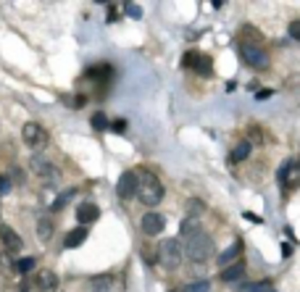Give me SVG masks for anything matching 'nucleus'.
<instances>
[{"label":"nucleus","mask_w":300,"mask_h":292,"mask_svg":"<svg viewBox=\"0 0 300 292\" xmlns=\"http://www.w3.org/2000/svg\"><path fill=\"white\" fill-rule=\"evenodd\" d=\"M282 256H284V258H290V256H292V248H290V242H287L284 248H282Z\"/></svg>","instance_id":"35"},{"label":"nucleus","mask_w":300,"mask_h":292,"mask_svg":"<svg viewBox=\"0 0 300 292\" xmlns=\"http://www.w3.org/2000/svg\"><path fill=\"white\" fill-rule=\"evenodd\" d=\"M243 248H245L243 239H234V242H232L224 253H219V256H216V263H219V266H229V263H234L240 256H243Z\"/></svg>","instance_id":"13"},{"label":"nucleus","mask_w":300,"mask_h":292,"mask_svg":"<svg viewBox=\"0 0 300 292\" xmlns=\"http://www.w3.org/2000/svg\"><path fill=\"white\" fill-rule=\"evenodd\" d=\"M295 168V161H284V166L279 168V174H277V179H279V184H287L290 182V171Z\"/></svg>","instance_id":"22"},{"label":"nucleus","mask_w":300,"mask_h":292,"mask_svg":"<svg viewBox=\"0 0 300 292\" xmlns=\"http://www.w3.org/2000/svg\"><path fill=\"white\" fill-rule=\"evenodd\" d=\"M124 11H127V16H132V18H142V8L137 3H127V5H124Z\"/></svg>","instance_id":"27"},{"label":"nucleus","mask_w":300,"mask_h":292,"mask_svg":"<svg viewBox=\"0 0 300 292\" xmlns=\"http://www.w3.org/2000/svg\"><path fill=\"white\" fill-rule=\"evenodd\" d=\"M134 198L140 200L142 205H148V208H155V205L164 200V184H161V179L155 177L153 171H137V192Z\"/></svg>","instance_id":"1"},{"label":"nucleus","mask_w":300,"mask_h":292,"mask_svg":"<svg viewBox=\"0 0 300 292\" xmlns=\"http://www.w3.org/2000/svg\"><path fill=\"white\" fill-rule=\"evenodd\" d=\"M182 250H185V256L190 258L192 263H206L208 258L213 256V237L203 229H195L185 237Z\"/></svg>","instance_id":"2"},{"label":"nucleus","mask_w":300,"mask_h":292,"mask_svg":"<svg viewBox=\"0 0 300 292\" xmlns=\"http://www.w3.org/2000/svg\"><path fill=\"white\" fill-rule=\"evenodd\" d=\"M155 261L164 266L166 271H177L182 263V245L179 239H164L155 250Z\"/></svg>","instance_id":"3"},{"label":"nucleus","mask_w":300,"mask_h":292,"mask_svg":"<svg viewBox=\"0 0 300 292\" xmlns=\"http://www.w3.org/2000/svg\"><path fill=\"white\" fill-rule=\"evenodd\" d=\"M111 129H113V132H124V129H127V121H124V119L113 121V124H111Z\"/></svg>","instance_id":"32"},{"label":"nucleus","mask_w":300,"mask_h":292,"mask_svg":"<svg viewBox=\"0 0 300 292\" xmlns=\"http://www.w3.org/2000/svg\"><path fill=\"white\" fill-rule=\"evenodd\" d=\"M29 168L37 174V177H42L48 182H61V171H58L48 158H42V155H32V158H29Z\"/></svg>","instance_id":"5"},{"label":"nucleus","mask_w":300,"mask_h":292,"mask_svg":"<svg viewBox=\"0 0 300 292\" xmlns=\"http://www.w3.org/2000/svg\"><path fill=\"white\" fill-rule=\"evenodd\" d=\"M0 242L5 245L11 253H16V250H21V245H24V239L16 235L14 229H11L8 224H0Z\"/></svg>","instance_id":"11"},{"label":"nucleus","mask_w":300,"mask_h":292,"mask_svg":"<svg viewBox=\"0 0 300 292\" xmlns=\"http://www.w3.org/2000/svg\"><path fill=\"white\" fill-rule=\"evenodd\" d=\"M195 229H200V224H198V219H185V224H182V237H187L190 232Z\"/></svg>","instance_id":"26"},{"label":"nucleus","mask_w":300,"mask_h":292,"mask_svg":"<svg viewBox=\"0 0 300 292\" xmlns=\"http://www.w3.org/2000/svg\"><path fill=\"white\" fill-rule=\"evenodd\" d=\"M35 263H37V258H35V256H27V258H21V261H16L14 269L19 271V274H27V271L35 269Z\"/></svg>","instance_id":"21"},{"label":"nucleus","mask_w":300,"mask_h":292,"mask_svg":"<svg viewBox=\"0 0 300 292\" xmlns=\"http://www.w3.org/2000/svg\"><path fill=\"white\" fill-rule=\"evenodd\" d=\"M140 226H142V235L145 237H158L161 232L166 229V219L161 216V213H155V211H148L145 216H142Z\"/></svg>","instance_id":"8"},{"label":"nucleus","mask_w":300,"mask_h":292,"mask_svg":"<svg viewBox=\"0 0 300 292\" xmlns=\"http://www.w3.org/2000/svg\"><path fill=\"white\" fill-rule=\"evenodd\" d=\"M171 292H182V290H171Z\"/></svg>","instance_id":"36"},{"label":"nucleus","mask_w":300,"mask_h":292,"mask_svg":"<svg viewBox=\"0 0 300 292\" xmlns=\"http://www.w3.org/2000/svg\"><path fill=\"white\" fill-rule=\"evenodd\" d=\"M35 287L40 290V292H56V290H58V274H56V271H50V269L37 271Z\"/></svg>","instance_id":"10"},{"label":"nucleus","mask_w":300,"mask_h":292,"mask_svg":"<svg viewBox=\"0 0 300 292\" xmlns=\"http://www.w3.org/2000/svg\"><path fill=\"white\" fill-rule=\"evenodd\" d=\"M113 287V274H95L87 279V292H108Z\"/></svg>","instance_id":"14"},{"label":"nucleus","mask_w":300,"mask_h":292,"mask_svg":"<svg viewBox=\"0 0 300 292\" xmlns=\"http://www.w3.org/2000/svg\"><path fill=\"white\" fill-rule=\"evenodd\" d=\"M182 63H185V69H192L200 76H211V55H206V53L190 50V53H185V61Z\"/></svg>","instance_id":"6"},{"label":"nucleus","mask_w":300,"mask_h":292,"mask_svg":"<svg viewBox=\"0 0 300 292\" xmlns=\"http://www.w3.org/2000/svg\"><path fill=\"white\" fill-rule=\"evenodd\" d=\"M84 239H87V226H76V229H71L66 237H63V248L66 250H74L84 245Z\"/></svg>","instance_id":"16"},{"label":"nucleus","mask_w":300,"mask_h":292,"mask_svg":"<svg viewBox=\"0 0 300 292\" xmlns=\"http://www.w3.org/2000/svg\"><path fill=\"white\" fill-rule=\"evenodd\" d=\"M111 74H113V69L108 63H97V66H90L84 71V79H111Z\"/></svg>","instance_id":"17"},{"label":"nucleus","mask_w":300,"mask_h":292,"mask_svg":"<svg viewBox=\"0 0 300 292\" xmlns=\"http://www.w3.org/2000/svg\"><path fill=\"white\" fill-rule=\"evenodd\" d=\"M243 216L247 219V221H253V224H263V219H261V216H256V213H250V211H245Z\"/></svg>","instance_id":"31"},{"label":"nucleus","mask_w":300,"mask_h":292,"mask_svg":"<svg viewBox=\"0 0 300 292\" xmlns=\"http://www.w3.org/2000/svg\"><path fill=\"white\" fill-rule=\"evenodd\" d=\"M290 37H292V40H300V21H298V18L290 24Z\"/></svg>","instance_id":"28"},{"label":"nucleus","mask_w":300,"mask_h":292,"mask_svg":"<svg viewBox=\"0 0 300 292\" xmlns=\"http://www.w3.org/2000/svg\"><path fill=\"white\" fill-rule=\"evenodd\" d=\"M137 192V171H124L119 177V184H116V195L121 200H132Z\"/></svg>","instance_id":"9"},{"label":"nucleus","mask_w":300,"mask_h":292,"mask_svg":"<svg viewBox=\"0 0 300 292\" xmlns=\"http://www.w3.org/2000/svg\"><path fill=\"white\" fill-rule=\"evenodd\" d=\"M269 292H277V290H269Z\"/></svg>","instance_id":"37"},{"label":"nucleus","mask_w":300,"mask_h":292,"mask_svg":"<svg viewBox=\"0 0 300 292\" xmlns=\"http://www.w3.org/2000/svg\"><path fill=\"white\" fill-rule=\"evenodd\" d=\"M243 276H245V263L243 261H234L229 266H224V269H221V274H219L221 282H240Z\"/></svg>","instance_id":"15"},{"label":"nucleus","mask_w":300,"mask_h":292,"mask_svg":"<svg viewBox=\"0 0 300 292\" xmlns=\"http://www.w3.org/2000/svg\"><path fill=\"white\" fill-rule=\"evenodd\" d=\"M8 190H11L8 179H3V177H0V195H3V192H8Z\"/></svg>","instance_id":"34"},{"label":"nucleus","mask_w":300,"mask_h":292,"mask_svg":"<svg viewBox=\"0 0 300 292\" xmlns=\"http://www.w3.org/2000/svg\"><path fill=\"white\" fill-rule=\"evenodd\" d=\"M97 216H100V208H97L95 203H79V208H76V221H79V226L97 221Z\"/></svg>","instance_id":"12"},{"label":"nucleus","mask_w":300,"mask_h":292,"mask_svg":"<svg viewBox=\"0 0 300 292\" xmlns=\"http://www.w3.org/2000/svg\"><path fill=\"white\" fill-rule=\"evenodd\" d=\"M53 221H50V219H40V221H37V237H40V242H48L50 237H53Z\"/></svg>","instance_id":"19"},{"label":"nucleus","mask_w":300,"mask_h":292,"mask_svg":"<svg viewBox=\"0 0 300 292\" xmlns=\"http://www.w3.org/2000/svg\"><path fill=\"white\" fill-rule=\"evenodd\" d=\"M21 140L27 142L29 147H42L45 142H48V132H45L37 121H27V124L21 127Z\"/></svg>","instance_id":"7"},{"label":"nucleus","mask_w":300,"mask_h":292,"mask_svg":"<svg viewBox=\"0 0 300 292\" xmlns=\"http://www.w3.org/2000/svg\"><path fill=\"white\" fill-rule=\"evenodd\" d=\"M182 292H211V282H206V279H200V282H192L187 284Z\"/></svg>","instance_id":"24"},{"label":"nucleus","mask_w":300,"mask_h":292,"mask_svg":"<svg viewBox=\"0 0 300 292\" xmlns=\"http://www.w3.org/2000/svg\"><path fill=\"white\" fill-rule=\"evenodd\" d=\"M271 95H274V90H258V92H256V100H269Z\"/></svg>","instance_id":"30"},{"label":"nucleus","mask_w":300,"mask_h":292,"mask_svg":"<svg viewBox=\"0 0 300 292\" xmlns=\"http://www.w3.org/2000/svg\"><path fill=\"white\" fill-rule=\"evenodd\" d=\"M250 150H253V145L247 140H243V142H237V147L232 150V155H229V164H237V161H245L247 155H250Z\"/></svg>","instance_id":"18"},{"label":"nucleus","mask_w":300,"mask_h":292,"mask_svg":"<svg viewBox=\"0 0 300 292\" xmlns=\"http://www.w3.org/2000/svg\"><path fill=\"white\" fill-rule=\"evenodd\" d=\"M116 18H119V14H116V5H111V8H108V16H106V21L111 24V21H116Z\"/></svg>","instance_id":"33"},{"label":"nucleus","mask_w":300,"mask_h":292,"mask_svg":"<svg viewBox=\"0 0 300 292\" xmlns=\"http://www.w3.org/2000/svg\"><path fill=\"white\" fill-rule=\"evenodd\" d=\"M206 211V205H203V200H187V213H190V219L192 216H200V213Z\"/></svg>","instance_id":"23"},{"label":"nucleus","mask_w":300,"mask_h":292,"mask_svg":"<svg viewBox=\"0 0 300 292\" xmlns=\"http://www.w3.org/2000/svg\"><path fill=\"white\" fill-rule=\"evenodd\" d=\"M90 124H93L95 132H106V129H111V121H108V116L106 113H93V119H90Z\"/></svg>","instance_id":"20"},{"label":"nucleus","mask_w":300,"mask_h":292,"mask_svg":"<svg viewBox=\"0 0 300 292\" xmlns=\"http://www.w3.org/2000/svg\"><path fill=\"white\" fill-rule=\"evenodd\" d=\"M271 284L269 282H261V284H243L240 287V292H269Z\"/></svg>","instance_id":"25"},{"label":"nucleus","mask_w":300,"mask_h":292,"mask_svg":"<svg viewBox=\"0 0 300 292\" xmlns=\"http://www.w3.org/2000/svg\"><path fill=\"white\" fill-rule=\"evenodd\" d=\"M69 195H71V192H63V195H58V200L53 203V211H61V208H63V203H66V200H69Z\"/></svg>","instance_id":"29"},{"label":"nucleus","mask_w":300,"mask_h":292,"mask_svg":"<svg viewBox=\"0 0 300 292\" xmlns=\"http://www.w3.org/2000/svg\"><path fill=\"white\" fill-rule=\"evenodd\" d=\"M240 55H243V61L247 63L250 69H269V53H266L263 48H258V45H250V42H240Z\"/></svg>","instance_id":"4"}]
</instances>
